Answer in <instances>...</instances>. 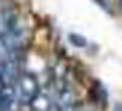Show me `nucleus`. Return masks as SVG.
Returning a JSON list of instances; mask_svg holds the SVG:
<instances>
[{"mask_svg":"<svg viewBox=\"0 0 122 111\" xmlns=\"http://www.w3.org/2000/svg\"><path fill=\"white\" fill-rule=\"evenodd\" d=\"M113 111H122V104H117V106H115V109Z\"/></svg>","mask_w":122,"mask_h":111,"instance_id":"nucleus-1","label":"nucleus"},{"mask_svg":"<svg viewBox=\"0 0 122 111\" xmlns=\"http://www.w3.org/2000/svg\"><path fill=\"white\" fill-rule=\"evenodd\" d=\"M120 6H122V0H120Z\"/></svg>","mask_w":122,"mask_h":111,"instance_id":"nucleus-2","label":"nucleus"}]
</instances>
